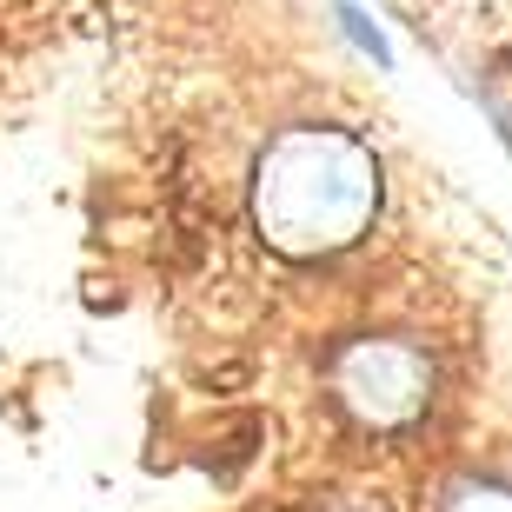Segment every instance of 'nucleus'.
<instances>
[{
  "mask_svg": "<svg viewBox=\"0 0 512 512\" xmlns=\"http://www.w3.org/2000/svg\"><path fill=\"white\" fill-rule=\"evenodd\" d=\"M313 512H380V506H366V499H326V506H313Z\"/></svg>",
  "mask_w": 512,
  "mask_h": 512,
  "instance_id": "20e7f679",
  "label": "nucleus"
},
{
  "mask_svg": "<svg viewBox=\"0 0 512 512\" xmlns=\"http://www.w3.org/2000/svg\"><path fill=\"white\" fill-rule=\"evenodd\" d=\"M373 213V160L346 133H293L260 167V227L286 253H333Z\"/></svg>",
  "mask_w": 512,
  "mask_h": 512,
  "instance_id": "f257e3e1",
  "label": "nucleus"
},
{
  "mask_svg": "<svg viewBox=\"0 0 512 512\" xmlns=\"http://www.w3.org/2000/svg\"><path fill=\"white\" fill-rule=\"evenodd\" d=\"M333 386H340L346 413L366 419V426H406V419L426 406V360L413 346H393V340H366V346H346L340 366H333Z\"/></svg>",
  "mask_w": 512,
  "mask_h": 512,
  "instance_id": "f03ea898",
  "label": "nucleus"
},
{
  "mask_svg": "<svg viewBox=\"0 0 512 512\" xmlns=\"http://www.w3.org/2000/svg\"><path fill=\"white\" fill-rule=\"evenodd\" d=\"M446 512H512V493H499V486H466V493H453Z\"/></svg>",
  "mask_w": 512,
  "mask_h": 512,
  "instance_id": "7ed1b4c3",
  "label": "nucleus"
}]
</instances>
